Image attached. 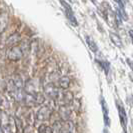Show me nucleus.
Instances as JSON below:
<instances>
[{"label": "nucleus", "mask_w": 133, "mask_h": 133, "mask_svg": "<svg viewBox=\"0 0 133 133\" xmlns=\"http://www.w3.org/2000/svg\"><path fill=\"white\" fill-rule=\"evenodd\" d=\"M24 53L21 49V47L19 45H15V46L9 47L7 49L6 52V57L9 61H12V62H16V61H19L23 58Z\"/></svg>", "instance_id": "nucleus-1"}, {"label": "nucleus", "mask_w": 133, "mask_h": 133, "mask_svg": "<svg viewBox=\"0 0 133 133\" xmlns=\"http://www.w3.org/2000/svg\"><path fill=\"white\" fill-rule=\"evenodd\" d=\"M40 86L41 84L38 79H29L24 84V91L27 94H38Z\"/></svg>", "instance_id": "nucleus-2"}, {"label": "nucleus", "mask_w": 133, "mask_h": 133, "mask_svg": "<svg viewBox=\"0 0 133 133\" xmlns=\"http://www.w3.org/2000/svg\"><path fill=\"white\" fill-rule=\"evenodd\" d=\"M52 115V110L51 108L48 106V105H42L40 106V108L37 110L36 115H35V118L37 121H47V120L50 119Z\"/></svg>", "instance_id": "nucleus-3"}, {"label": "nucleus", "mask_w": 133, "mask_h": 133, "mask_svg": "<svg viewBox=\"0 0 133 133\" xmlns=\"http://www.w3.org/2000/svg\"><path fill=\"white\" fill-rule=\"evenodd\" d=\"M43 94L45 97L49 98V99L56 100L58 94H59V91H58V88L54 85L53 82H49L43 87Z\"/></svg>", "instance_id": "nucleus-4"}, {"label": "nucleus", "mask_w": 133, "mask_h": 133, "mask_svg": "<svg viewBox=\"0 0 133 133\" xmlns=\"http://www.w3.org/2000/svg\"><path fill=\"white\" fill-rule=\"evenodd\" d=\"M73 99V94L70 91H64L62 93H59L58 96H57V98H56V100L59 103V105H68V106H70L72 104Z\"/></svg>", "instance_id": "nucleus-5"}, {"label": "nucleus", "mask_w": 133, "mask_h": 133, "mask_svg": "<svg viewBox=\"0 0 133 133\" xmlns=\"http://www.w3.org/2000/svg\"><path fill=\"white\" fill-rule=\"evenodd\" d=\"M70 84H71V79H70L69 76H61L54 83V85L58 89H62V90L68 89L70 87Z\"/></svg>", "instance_id": "nucleus-6"}, {"label": "nucleus", "mask_w": 133, "mask_h": 133, "mask_svg": "<svg viewBox=\"0 0 133 133\" xmlns=\"http://www.w3.org/2000/svg\"><path fill=\"white\" fill-rule=\"evenodd\" d=\"M22 41L21 39V36H20L19 33H13L11 34L6 40V45L9 47L15 46V45H19V43Z\"/></svg>", "instance_id": "nucleus-7"}, {"label": "nucleus", "mask_w": 133, "mask_h": 133, "mask_svg": "<svg viewBox=\"0 0 133 133\" xmlns=\"http://www.w3.org/2000/svg\"><path fill=\"white\" fill-rule=\"evenodd\" d=\"M117 105V109H118V113H119V118L120 122H121V125L123 127L124 131H126V124H127V115L125 112V109L122 105H120L119 103L116 104Z\"/></svg>", "instance_id": "nucleus-8"}, {"label": "nucleus", "mask_w": 133, "mask_h": 133, "mask_svg": "<svg viewBox=\"0 0 133 133\" xmlns=\"http://www.w3.org/2000/svg\"><path fill=\"white\" fill-rule=\"evenodd\" d=\"M59 115L63 121L69 120L71 115V108L68 105H59Z\"/></svg>", "instance_id": "nucleus-9"}, {"label": "nucleus", "mask_w": 133, "mask_h": 133, "mask_svg": "<svg viewBox=\"0 0 133 133\" xmlns=\"http://www.w3.org/2000/svg\"><path fill=\"white\" fill-rule=\"evenodd\" d=\"M101 108H102V111H103V116H104V122H105V125L109 126L110 125V120L108 117V110H107L106 106V102L103 97H101Z\"/></svg>", "instance_id": "nucleus-10"}, {"label": "nucleus", "mask_w": 133, "mask_h": 133, "mask_svg": "<svg viewBox=\"0 0 133 133\" xmlns=\"http://www.w3.org/2000/svg\"><path fill=\"white\" fill-rule=\"evenodd\" d=\"M8 23V16L6 13H0V33L4 31Z\"/></svg>", "instance_id": "nucleus-11"}, {"label": "nucleus", "mask_w": 133, "mask_h": 133, "mask_svg": "<svg viewBox=\"0 0 133 133\" xmlns=\"http://www.w3.org/2000/svg\"><path fill=\"white\" fill-rule=\"evenodd\" d=\"M14 124H15V128H16V133H24V127H23L22 121L19 117H17V116L14 117Z\"/></svg>", "instance_id": "nucleus-12"}, {"label": "nucleus", "mask_w": 133, "mask_h": 133, "mask_svg": "<svg viewBox=\"0 0 133 133\" xmlns=\"http://www.w3.org/2000/svg\"><path fill=\"white\" fill-rule=\"evenodd\" d=\"M110 39H111V41L113 42L114 44L116 45L117 47H122V41H121V39H120V37L117 35V34L113 33V32H110Z\"/></svg>", "instance_id": "nucleus-13"}, {"label": "nucleus", "mask_w": 133, "mask_h": 133, "mask_svg": "<svg viewBox=\"0 0 133 133\" xmlns=\"http://www.w3.org/2000/svg\"><path fill=\"white\" fill-rule=\"evenodd\" d=\"M65 13H66V16L68 20H69V22L73 25V26H77L78 25V23H77V20L75 18V16H74L73 14V11L71 10V11H65Z\"/></svg>", "instance_id": "nucleus-14"}, {"label": "nucleus", "mask_w": 133, "mask_h": 133, "mask_svg": "<svg viewBox=\"0 0 133 133\" xmlns=\"http://www.w3.org/2000/svg\"><path fill=\"white\" fill-rule=\"evenodd\" d=\"M85 38H86V42H87V44H88V46H89V48H90V50H91V51H93V52H96V51L98 50L96 43H95V42H94L93 40L91 39L89 36H86Z\"/></svg>", "instance_id": "nucleus-15"}, {"label": "nucleus", "mask_w": 133, "mask_h": 133, "mask_svg": "<svg viewBox=\"0 0 133 133\" xmlns=\"http://www.w3.org/2000/svg\"><path fill=\"white\" fill-rule=\"evenodd\" d=\"M38 133H53V130H52L51 127L48 126V125L41 124L38 127Z\"/></svg>", "instance_id": "nucleus-16"}, {"label": "nucleus", "mask_w": 133, "mask_h": 133, "mask_svg": "<svg viewBox=\"0 0 133 133\" xmlns=\"http://www.w3.org/2000/svg\"><path fill=\"white\" fill-rule=\"evenodd\" d=\"M1 132H2V133H12L11 126H10V123L5 122V123L1 124Z\"/></svg>", "instance_id": "nucleus-17"}, {"label": "nucleus", "mask_w": 133, "mask_h": 133, "mask_svg": "<svg viewBox=\"0 0 133 133\" xmlns=\"http://www.w3.org/2000/svg\"><path fill=\"white\" fill-rule=\"evenodd\" d=\"M97 62L99 63L100 66L103 68V70L105 71V73L108 74V71H109V67H110L109 63H108V62H106V61H99V60H97Z\"/></svg>", "instance_id": "nucleus-18"}, {"label": "nucleus", "mask_w": 133, "mask_h": 133, "mask_svg": "<svg viewBox=\"0 0 133 133\" xmlns=\"http://www.w3.org/2000/svg\"><path fill=\"white\" fill-rule=\"evenodd\" d=\"M72 106H73V109L77 112L78 110H79L80 108V101L79 99H73V102H72V104H71Z\"/></svg>", "instance_id": "nucleus-19"}, {"label": "nucleus", "mask_w": 133, "mask_h": 133, "mask_svg": "<svg viewBox=\"0 0 133 133\" xmlns=\"http://www.w3.org/2000/svg\"><path fill=\"white\" fill-rule=\"evenodd\" d=\"M116 3H117V7H120V8H124V4L122 2V0H114Z\"/></svg>", "instance_id": "nucleus-20"}, {"label": "nucleus", "mask_w": 133, "mask_h": 133, "mask_svg": "<svg viewBox=\"0 0 133 133\" xmlns=\"http://www.w3.org/2000/svg\"><path fill=\"white\" fill-rule=\"evenodd\" d=\"M127 62H128V64H129V66H130V68L133 70V61H131L130 59L127 60Z\"/></svg>", "instance_id": "nucleus-21"}, {"label": "nucleus", "mask_w": 133, "mask_h": 133, "mask_svg": "<svg viewBox=\"0 0 133 133\" xmlns=\"http://www.w3.org/2000/svg\"><path fill=\"white\" fill-rule=\"evenodd\" d=\"M2 107H3V98L0 96V109H2Z\"/></svg>", "instance_id": "nucleus-22"}, {"label": "nucleus", "mask_w": 133, "mask_h": 133, "mask_svg": "<svg viewBox=\"0 0 133 133\" xmlns=\"http://www.w3.org/2000/svg\"><path fill=\"white\" fill-rule=\"evenodd\" d=\"M129 35H130V38H131L132 43H133V30H130V31H129Z\"/></svg>", "instance_id": "nucleus-23"}, {"label": "nucleus", "mask_w": 133, "mask_h": 133, "mask_svg": "<svg viewBox=\"0 0 133 133\" xmlns=\"http://www.w3.org/2000/svg\"><path fill=\"white\" fill-rule=\"evenodd\" d=\"M0 133H2L1 132V121H0Z\"/></svg>", "instance_id": "nucleus-24"}, {"label": "nucleus", "mask_w": 133, "mask_h": 133, "mask_svg": "<svg viewBox=\"0 0 133 133\" xmlns=\"http://www.w3.org/2000/svg\"><path fill=\"white\" fill-rule=\"evenodd\" d=\"M103 133H108V132H107V130H106V129H105V130L103 131Z\"/></svg>", "instance_id": "nucleus-25"}, {"label": "nucleus", "mask_w": 133, "mask_h": 133, "mask_svg": "<svg viewBox=\"0 0 133 133\" xmlns=\"http://www.w3.org/2000/svg\"><path fill=\"white\" fill-rule=\"evenodd\" d=\"M62 133H72V132H62Z\"/></svg>", "instance_id": "nucleus-26"}]
</instances>
